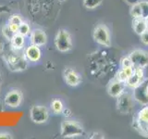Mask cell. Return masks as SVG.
Returning a JSON list of instances; mask_svg holds the SVG:
<instances>
[{
  "label": "cell",
  "mask_w": 148,
  "mask_h": 139,
  "mask_svg": "<svg viewBox=\"0 0 148 139\" xmlns=\"http://www.w3.org/2000/svg\"><path fill=\"white\" fill-rule=\"evenodd\" d=\"M133 127L141 136L148 137V105L143 106L134 116Z\"/></svg>",
  "instance_id": "1"
},
{
  "label": "cell",
  "mask_w": 148,
  "mask_h": 139,
  "mask_svg": "<svg viewBox=\"0 0 148 139\" xmlns=\"http://www.w3.org/2000/svg\"><path fill=\"white\" fill-rule=\"evenodd\" d=\"M83 127L76 120H64L60 126V136L64 138L79 137L83 134Z\"/></svg>",
  "instance_id": "2"
},
{
  "label": "cell",
  "mask_w": 148,
  "mask_h": 139,
  "mask_svg": "<svg viewBox=\"0 0 148 139\" xmlns=\"http://www.w3.org/2000/svg\"><path fill=\"white\" fill-rule=\"evenodd\" d=\"M92 38L96 44H98L104 47L111 46V35L108 27L106 24H98L95 27L92 32Z\"/></svg>",
  "instance_id": "3"
},
{
  "label": "cell",
  "mask_w": 148,
  "mask_h": 139,
  "mask_svg": "<svg viewBox=\"0 0 148 139\" xmlns=\"http://www.w3.org/2000/svg\"><path fill=\"white\" fill-rule=\"evenodd\" d=\"M134 103L132 93L125 91L117 98V110L120 114H130L133 110Z\"/></svg>",
  "instance_id": "4"
},
{
  "label": "cell",
  "mask_w": 148,
  "mask_h": 139,
  "mask_svg": "<svg viewBox=\"0 0 148 139\" xmlns=\"http://www.w3.org/2000/svg\"><path fill=\"white\" fill-rule=\"evenodd\" d=\"M55 45L60 52H69L72 48L71 34L64 29H60L55 37Z\"/></svg>",
  "instance_id": "5"
},
{
  "label": "cell",
  "mask_w": 148,
  "mask_h": 139,
  "mask_svg": "<svg viewBox=\"0 0 148 139\" xmlns=\"http://www.w3.org/2000/svg\"><path fill=\"white\" fill-rule=\"evenodd\" d=\"M134 68L146 69L148 67V51L143 49H134L129 55Z\"/></svg>",
  "instance_id": "6"
},
{
  "label": "cell",
  "mask_w": 148,
  "mask_h": 139,
  "mask_svg": "<svg viewBox=\"0 0 148 139\" xmlns=\"http://www.w3.org/2000/svg\"><path fill=\"white\" fill-rule=\"evenodd\" d=\"M132 93L136 103L141 106L148 105V79H145L140 85L132 89Z\"/></svg>",
  "instance_id": "7"
},
{
  "label": "cell",
  "mask_w": 148,
  "mask_h": 139,
  "mask_svg": "<svg viewBox=\"0 0 148 139\" xmlns=\"http://www.w3.org/2000/svg\"><path fill=\"white\" fill-rule=\"evenodd\" d=\"M7 65L12 72H22L25 71L28 67L27 58L17 54L9 55L7 58Z\"/></svg>",
  "instance_id": "8"
},
{
  "label": "cell",
  "mask_w": 148,
  "mask_h": 139,
  "mask_svg": "<svg viewBox=\"0 0 148 139\" xmlns=\"http://www.w3.org/2000/svg\"><path fill=\"white\" fill-rule=\"evenodd\" d=\"M30 117L32 122L37 124L45 123L49 117L48 109L45 106L34 105L30 110Z\"/></svg>",
  "instance_id": "9"
},
{
  "label": "cell",
  "mask_w": 148,
  "mask_h": 139,
  "mask_svg": "<svg viewBox=\"0 0 148 139\" xmlns=\"http://www.w3.org/2000/svg\"><path fill=\"white\" fill-rule=\"evenodd\" d=\"M126 83L114 78L108 85V93L111 97L118 98V97L126 91Z\"/></svg>",
  "instance_id": "10"
},
{
  "label": "cell",
  "mask_w": 148,
  "mask_h": 139,
  "mask_svg": "<svg viewBox=\"0 0 148 139\" xmlns=\"http://www.w3.org/2000/svg\"><path fill=\"white\" fill-rule=\"evenodd\" d=\"M145 80V69L143 68H134L133 74L130 77L129 80L126 82V85L130 89H134L135 87L139 86L141 83Z\"/></svg>",
  "instance_id": "11"
},
{
  "label": "cell",
  "mask_w": 148,
  "mask_h": 139,
  "mask_svg": "<svg viewBox=\"0 0 148 139\" xmlns=\"http://www.w3.org/2000/svg\"><path fill=\"white\" fill-rule=\"evenodd\" d=\"M4 101L9 108H18L21 104L22 95L18 90H11L6 95Z\"/></svg>",
  "instance_id": "12"
},
{
  "label": "cell",
  "mask_w": 148,
  "mask_h": 139,
  "mask_svg": "<svg viewBox=\"0 0 148 139\" xmlns=\"http://www.w3.org/2000/svg\"><path fill=\"white\" fill-rule=\"evenodd\" d=\"M64 79L68 85L75 87L82 83V76L75 70L68 68L64 71Z\"/></svg>",
  "instance_id": "13"
},
{
  "label": "cell",
  "mask_w": 148,
  "mask_h": 139,
  "mask_svg": "<svg viewBox=\"0 0 148 139\" xmlns=\"http://www.w3.org/2000/svg\"><path fill=\"white\" fill-rule=\"evenodd\" d=\"M30 40L32 45L37 46H43L47 43V35L45 32L41 29H35L31 32Z\"/></svg>",
  "instance_id": "14"
},
{
  "label": "cell",
  "mask_w": 148,
  "mask_h": 139,
  "mask_svg": "<svg viewBox=\"0 0 148 139\" xmlns=\"http://www.w3.org/2000/svg\"><path fill=\"white\" fill-rule=\"evenodd\" d=\"M24 56L31 62H37L41 59L42 57V52L40 49V46H37L34 45H31L25 49Z\"/></svg>",
  "instance_id": "15"
},
{
  "label": "cell",
  "mask_w": 148,
  "mask_h": 139,
  "mask_svg": "<svg viewBox=\"0 0 148 139\" xmlns=\"http://www.w3.org/2000/svg\"><path fill=\"white\" fill-rule=\"evenodd\" d=\"M132 30L136 34L140 36L143 32L147 30V24L145 18L132 19Z\"/></svg>",
  "instance_id": "16"
},
{
  "label": "cell",
  "mask_w": 148,
  "mask_h": 139,
  "mask_svg": "<svg viewBox=\"0 0 148 139\" xmlns=\"http://www.w3.org/2000/svg\"><path fill=\"white\" fill-rule=\"evenodd\" d=\"M134 72V67L133 66H128V67H121V69L117 72L115 78L118 80L121 81L126 83V82L130 79Z\"/></svg>",
  "instance_id": "17"
},
{
  "label": "cell",
  "mask_w": 148,
  "mask_h": 139,
  "mask_svg": "<svg viewBox=\"0 0 148 139\" xmlns=\"http://www.w3.org/2000/svg\"><path fill=\"white\" fill-rule=\"evenodd\" d=\"M12 47L15 50H21L23 48V46L25 45V36H23L20 34H15L13 35L12 39L10 40Z\"/></svg>",
  "instance_id": "18"
},
{
  "label": "cell",
  "mask_w": 148,
  "mask_h": 139,
  "mask_svg": "<svg viewBox=\"0 0 148 139\" xmlns=\"http://www.w3.org/2000/svg\"><path fill=\"white\" fill-rule=\"evenodd\" d=\"M130 15L132 19H136V18H143V11L140 6V3L139 1L135 4L132 5L131 7V10H130Z\"/></svg>",
  "instance_id": "19"
},
{
  "label": "cell",
  "mask_w": 148,
  "mask_h": 139,
  "mask_svg": "<svg viewBox=\"0 0 148 139\" xmlns=\"http://www.w3.org/2000/svg\"><path fill=\"white\" fill-rule=\"evenodd\" d=\"M51 108H52L53 112L56 114H60L63 112L64 105L60 99H54L51 102Z\"/></svg>",
  "instance_id": "20"
},
{
  "label": "cell",
  "mask_w": 148,
  "mask_h": 139,
  "mask_svg": "<svg viewBox=\"0 0 148 139\" xmlns=\"http://www.w3.org/2000/svg\"><path fill=\"white\" fill-rule=\"evenodd\" d=\"M103 2V0H83V7L87 9H95L98 8Z\"/></svg>",
  "instance_id": "21"
},
{
  "label": "cell",
  "mask_w": 148,
  "mask_h": 139,
  "mask_svg": "<svg viewBox=\"0 0 148 139\" xmlns=\"http://www.w3.org/2000/svg\"><path fill=\"white\" fill-rule=\"evenodd\" d=\"M18 34H20L23 36H27L30 34V26L27 22H22L21 24L18 26Z\"/></svg>",
  "instance_id": "22"
},
{
  "label": "cell",
  "mask_w": 148,
  "mask_h": 139,
  "mask_svg": "<svg viewBox=\"0 0 148 139\" xmlns=\"http://www.w3.org/2000/svg\"><path fill=\"white\" fill-rule=\"evenodd\" d=\"M139 3H140V6L142 8V11H143V17L145 19L146 17H148V1L140 0Z\"/></svg>",
  "instance_id": "23"
},
{
  "label": "cell",
  "mask_w": 148,
  "mask_h": 139,
  "mask_svg": "<svg viewBox=\"0 0 148 139\" xmlns=\"http://www.w3.org/2000/svg\"><path fill=\"white\" fill-rule=\"evenodd\" d=\"M2 32H3L4 36L6 37L7 39H8V40H11V39H12V37H13V35L15 34L14 32H12L10 31V29H9L8 25H7V26H5V27L3 28Z\"/></svg>",
  "instance_id": "24"
},
{
  "label": "cell",
  "mask_w": 148,
  "mask_h": 139,
  "mask_svg": "<svg viewBox=\"0 0 148 139\" xmlns=\"http://www.w3.org/2000/svg\"><path fill=\"white\" fill-rule=\"evenodd\" d=\"M8 22L14 23V24H17V25L20 26L23 21H22V19L20 16H18V15H13V16H11L10 19H9Z\"/></svg>",
  "instance_id": "25"
},
{
  "label": "cell",
  "mask_w": 148,
  "mask_h": 139,
  "mask_svg": "<svg viewBox=\"0 0 148 139\" xmlns=\"http://www.w3.org/2000/svg\"><path fill=\"white\" fill-rule=\"evenodd\" d=\"M120 65H121V67H128V66H133L132 61H131V58L128 57H124L121 61H120Z\"/></svg>",
  "instance_id": "26"
},
{
  "label": "cell",
  "mask_w": 148,
  "mask_h": 139,
  "mask_svg": "<svg viewBox=\"0 0 148 139\" xmlns=\"http://www.w3.org/2000/svg\"><path fill=\"white\" fill-rule=\"evenodd\" d=\"M140 39L143 45H148V30H146L145 32H143L140 35Z\"/></svg>",
  "instance_id": "27"
},
{
  "label": "cell",
  "mask_w": 148,
  "mask_h": 139,
  "mask_svg": "<svg viewBox=\"0 0 148 139\" xmlns=\"http://www.w3.org/2000/svg\"><path fill=\"white\" fill-rule=\"evenodd\" d=\"M8 26L9 29H10V31H11L12 32H14V34H17V32H18V25L14 24V23L8 22Z\"/></svg>",
  "instance_id": "28"
},
{
  "label": "cell",
  "mask_w": 148,
  "mask_h": 139,
  "mask_svg": "<svg viewBox=\"0 0 148 139\" xmlns=\"http://www.w3.org/2000/svg\"><path fill=\"white\" fill-rule=\"evenodd\" d=\"M9 12V8L7 6H0V14L4 13H8Z\"/></svg>",
  "instance_id": "29"
},
{
  "label": "cell",
  "mask_w": 148,
  "mask_h": 139,
  "mask_svg": "<svg viewBox=\"0 0 148 139\" xmlns=\"http://www.w3.org/2000/svg\"><path fill=\"white\" fill-rule=\"evenodd\" d=\"M2 138H4V139H10V138H12V136L9 133H0V139H2Z\"/></svg>",
  "instance_id": "30"
},
{
  "label": "cell",
  "mask_w": 148,
  "mask_h": 139,
  "mask_svg": "<svg viewBox=\"0 0 148 139\" xmlns=\"http://www.w3.org/2000/svg\"><path fill=\"white\" fill-rule=\"evenodd\" d=\"M63 112H64V115L65 116H67V117H69V116H71V110L69 109H63Z\"/></svg>",
  "instance_id": "31"
},
{
  "label": "cell",
  "mask_w": 148,
  "mask_h": 139,
  "mask_svg": "<svg viewBox=\"0 0 148 139\" xmlns=\"http://www.w3.org/2000/svg\"><path fill=\"white\" fill-rule=\"evenodd\" d=\"M126 1H127V3H128V4H130V5H131V6H132V5L137 3L138 1H140V0H126Z\"/></svg>",
  "instance_id": "32"
},
{
  "label": "cell",
  "mask_w": 148,
  "mask_h": 139,
  "mask_svg": "<svg viewBox=\"0 0 148 139\" xmlns=\"http://www.w3.org/2000/svg\"><path fill=\"white\" fill-rule=\"evenodd\" d=\"M145 21H146V24H147V30H148V17L145 18Z\"/></svg>",
  "instance_id": "33"
},
{
  "label": "cell",
  "mask_w": 148,
  "mask_h": 139,
  "mask_svg": "<svg viewBox=\"0 0 148 139\" xmlns=\"http://www.w3.org/2000/svg\"><path fill=\"white\" fill-rule=\"evenodd\" d=\"M59 2H61V3H63V2H65V1H67V0H58Z\"/></svg>",
  "instance_id": "34"
},
{
  "label": "cell",
  "mask_w": 148,
  "mask_h": 139,
  "mask_svg": "<svg viewBox=\"0 0 148 139\" xmlns=\"http://www.w3.org/2000/svg\"><path fill=\"white\" fill-rule=\"evenodd\" d=\"M145 1H148V0H145Z\"/></svg>",
  "instance_id": "35"
}]
</instances>
